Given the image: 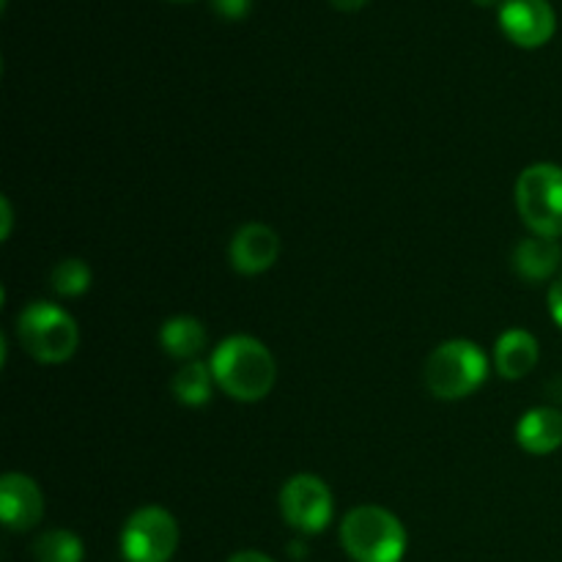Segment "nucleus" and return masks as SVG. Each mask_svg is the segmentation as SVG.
Masks as SVG:
<instances>
[{"mask_svg": "<svg viewBox=\"0 0 562 562\" xmlns=\"http://www.w3.org/2000/svg\"><path fill=\"white\" fill-rule=\"evenodd\" d=\"M209 366H212L214 382L220 384V390L241 404L267 398L278 379V362H274L272 351L250 335L225 338L214 349Z\"/></svg>", "mask_w": 562, "mask_h": 562, "instance_id": "nucleus-1", "label": "nucleus"}, {"mask_svg": "<svg viewBox=\"0 0 562 562\" xmlns=\"http://www.w3.org/2000/svg\"><path fill=\"white\" fill-rule=\"evenodd\" d=\"M340 543L355 562H401L406 552V530L387 508L360 505L344 516Z\"/></svg>", "mask_w": 562, "mask_h": 562, "instance_id": "nucleus-2", "label": "nucleus"}, {"mask_svg": "<svg viewBox=\"0 0 562 562\" xmlns=\"http://www.w3.org/2000/svg\"><path fill=\"white\" fill-rule=\"evenodd\" d=\"M423 379H426L428 393L437 398H467L488 379V357L472 340H448L431 351Z\"/></svg>", "mask_w": 562, "mask_h": 562, "instance_id": "nucleus-3", "label": "nucleus"}, {"mask_svg": "<svg viewBox=\"0 0 562 562\" xmlns=\"http://www.w3.org/2000/svg\"><path fill=\"white\" fill-rule=\"evenodd\" d=\"M16 338L33 360L58 366L77 351L80 329L64 307L53 302H31L16 316Z\"/></svg>", "mask_w": 562, "mask_h": 562, "instance_id": "nucleus-4", "label": "nucleus"}, {"mask_svg": "<svg viewBox=\"0 0 562 562\" xmlns=\"http://www.w3.org/2000/svg\"><path fill=\"white\" fill-rule=\"evenodd\" d=\"M516 209L536 236H562V168L536 162L521 170L516 181Z\"/></svg>", "mask_w": 562, "mask_h": 562, "instance_id": "nucleus-5", "label": "nucleus"}, {"mask_svg": "<svg viewBox=\"0 0 562 562\" xmlns=\"http://www.w3.org/2000/svg\"><path fill=\"white\" fill-rule=\"evenodd\" d=\"M179 549V525L159 505H146L126 519L121 554L126 562H168Z\"/></svg>", "mask_w": 562, "mask_h": 562, "instance_id": "nucleus-6", "label": "nucleus"}, {"mask_svg": "<svg viewBox=\"0 0 562 562\" xmlns=\"http://www.w3.org/2000/svg\"><path fill=\"white\" fill-rule=\"evenodd\" d=\"M280 514L294 530L305 536L327 530L333 521V492L318 475H294L280 492Z\"/></svg>", "mask_w": 562, "mask_h": 562, "instance_id": "nucleus-7", "label": "nucleus"}, {"mask_svg": "<svg viewBox=\"0 0 562 562\" xmlns=\"http://www.w3.org/2000/svg\"><path fill=\"white\" fill-rule=\"evenodd\" d=\"M499 27L519 47H541L554 36L558 16L549 0H503Z\"/></svg>", "mask_w": 562, "mask_h": 562, "instance_id": "nucleus-8", "label": "nucleus"}, {"mask_svg": "<svg viewBox=\"0 0 562 562\" xmlns=\"http://www.w3.org/2000/svg\"><path fill=\"white\" fill-rule=\"evenodd\" d=\"M44 494L36 481L22 472H9L0 481V519L5 530L27 532L42 521Z\"/></svg>", "mask_w": 562, "mask_h": 562, "instance_id": "nucleus-9", "label": "nucleus"}, {"mask_svg": "<svg viewBox=\"0 0 562 562\" xmlns=\"http://www.w3.org/2000/svg\"><path fill=\"white\" fill-rule=\"evenodd\" d=\"M280 256V236L263 223H247L231 239V267L239 274H261Z\"/></svg>", "mask_w": 562, "mask_h": 562, "instance_id": "nucleus-10", "label": "nucleus"}, {"mask_svg": "<svg viewBox=\"0 0 562 562\" xmlns=\"http://www.w3.org/2000/svg\"><path fill=\"white\" fill-rule=\"evenodd\" d=\"M538 357H541V346H538L536 335H530L527 329H508L497 338L494 346V366L503 379H525L532 368L538 366Z\"/></svg>", "mask_w": 562, "mask_h": 562, "instance_id": "nucleus-11", "label": "nucleus"}, {"mask_svg": "<svg viewBox=\"0 0 562 562\" xmlns=\"http://www.w3.org/2000/svg\"><path fill=\"white\" fill-rule=\"evenodd\" d=\"M516 442L532 456H549L562 448V412L554 406L530 409L516 426Z\"/></svg>", "mask_w": 562, "mask_h": 562, "instance_id": "nucleus-12", "label": "nucleus"}, {"mask_svg": "<svg viewBox=\"0 0 562 562\" xmlns=\"http://www.w3.org/2000/svg\"><path fill=\"white\" fill-rule=\"evenodd\" d=\"M562 250L554 239L547 236H536L530 239H521L514 250V269L521 280H530V283H543V280L552 278L560 269Z\"/></svg>", "mask_w": 562, "mask_h": 562, "instance_id": "nucleus-13", "label": "nucleus"}, {"mask_svg": "<svg viewBox=\"0 0 562 562\" xmlns=\"http://www.w3.org/2000/svg\"><path fill=\"white\" fill-rule=\"evenodd\" d=\"M159 344H162L165 355L173 360H198L209 344L206 327L192 316H173L162 324L159 329Z\"/></svg>", "mask_w": 562, "mask_h": 562, "instance_id": "nucleus-14", "label": "nucleus"}, {"mask_svg": "<svg viewBox=\"0 0 562 562\" xmlns=\"http://www.w3.org/2000/svg\"><path fill=\"white\" fill-rule=\"evenodd\" d=\"M214 384L217 382H214L212 366H206L201 360H192L176 373L173 382H170V390H173V395L184 406H203L212 398Z\"/></svg>", "mask_w": 562, "mask_h": 562, "instance_id": "nucleus-15", "label": "nucleus"}, {"mask_svg": "<svg viewBox=\"0 0 562 562\" xmlns=\"http://www.w3.org/2000/svg\"><path fill=\"white\" fill-rule=\"evenodd\" d=\"M82 541L69 530H49L33 543L36 562H82Z\"/></svg>", "mask_w": 562, "mask_h": 562, "instance_id": "nucleus-16", "label": "nucleus"}, {"mask_svg": "<svg viewBox=\"0 0 562 562\" xmlns=\"http://www.w3.org/2000/svg\"><path fill=\"white\" fill-rule=\"evenodd\" d=\"M91 267L82 258H64L49 274V285L58 296H82L91 289Z\"/></svg>", "mask_w": 562, "mask_h": 562, "instance_id": "nucleus-17", "label": "nucleus"}, {"mask_svg": "<svg viewBox=\"0 0 562 562\" xmlns=\"http://www.w3.org/2000/svg\"><path fill=\"white\" fill-rule=\"evenodd\" d=\"M212 9L225 20H241L250 14L252 0H212Z\"/></svg>", "mask_w": 562, "mask_h": 562, "instance_id": "nucleus-18", "label": "nucleus"}, {"mask_svg": "<svg viewBox=\"0 0 562 562\" xmlns=\"http://www.w3.org/2000/svg\"><path fill=\"white\" fill-rule=\"evenodd\" d=\"M549 313H552L554 324L562 329V278L549 289Z\"/></svg>", "mask_w": 562, "mask_h": 562, "instance_id": "nucleus-19", "label": "nucleus"}, {"mask_svg": "<svg viewBox=\"0 0 562 562\" xmlns=\"http://www.w3.org/2000/svg\"><path fill=\"white\" fill-rule=\"evenodd\" d=\"M0 212H3V228H0V239L5 241L11 236V223H14V214H11L9 198H3V201H0Z\"/></svg>", "mask_w": 562, "mask_h": 562, "instance_id": "nucleus-20", "label": "nucleus"}, {"mask_svg": "<svg viewBox=\"0 0 562 562\" xmlns=\"http://www.w3.org/2000/svg\"><path fill=\"white\" fill-rule=\"evenodd\" d=\"M228 562H274V560L267 558V554H261V552H239V554H234Z\"/></svg>", "mask_w": 562, "mask_h": 562, "instance_id": "nucleus-21", "label": "nucleus"}, {"mask_svg": "<svg viewBox=\"0 0 562 562\" xmlns=\"http://www.w3.org/2000/svg\"><path fill=\"white\" fill-rule=\"evenodd\" d=\"M329 3H333L335 9H340V11H357L360 5H366L368 0H329Z\"/></svg>", "mask_w": 562, "mask_h": 562, "instance_id": "nucleus-22", "label": "nucleus"}, {"mask_svg": "<svg viewBox=\"0 0 562 562\" xmlns=\"http://www.w3.org/2000/svg\"><path fill=\"white\" fill-rule=\"evenodd\" d=\"M475 3L477 5H494V3H497V0H475Z\"/></svg>", "mask_w": 562, "mask_h": 562, "instance_id": "nucleus-23", "label": "nucleus"}]
</instances>
